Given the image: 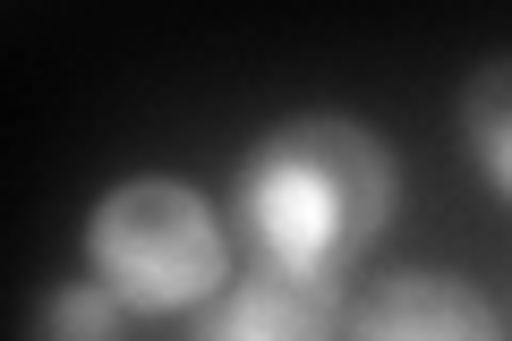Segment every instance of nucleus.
Masks as SVG:
<instances>
[{"instance_id": "nucleus-1", "label": "nucleus", "mask_w": 512, "mask_h": 341, "mask_svg": "<svg viewBox=\"0 0 512 341\" xmlns=\"http://www.w3.org/2000/svg\"><path fill=\"white\" fill-rule=\"evenodd\" d=\"M239 248L256 273L342 282L393 222V154L342 111H299L265 128L239 162Z\"/></svg>"}, {"instance_id": "nucleus-2", "label": "nucleus", "mask_w": 512, "mask_h": 341, "mask_svg": "<svg viewBox=\"0 0 512 341\" xmlns=\"http://www.w3.org/2000/svg\"><path fill=\"white\" fill-rule=\"evenodd\" d=\"M86 273L120 290L137 316H171V307H205L231 290V231L188 180L137 171V180L103 188L86 214Z\"/></svg>"}, {"instance_id": "nucleus-3", "label": "nucleus", "mask_w": 512, "mask_h": 341, "mask_svg": "<svg viewBox=\"0 0 512 341\" xmlns=\"http://www.w3.org/2000/svg\"><path fill=\"white\" fill-rule=\"evenodd\" d=\"M342 341H504V316L487 307V290H470L461 273H384L376 290L350 299Z\"/></svg>"}, {"instance_id": "nucleus-4", "label": "nucleus", "mask_w": 512, "mask_h": 341, "mask_svg": "<svg viewBox=\"0 0 512 341\" xmlns=\"http://www.w3.org/2000/svg\"><path fill=\"white\" fill-rule=\"evenodd\" d=\"M350 307L342 282H291V273H239L222 299H205L188 341H342Z\"/></svg>"}, {"instance_id": "nucleus-5", "label": "nucleus", "mask_w": 512, "mask_h": 341, "mask_svg": "<svg viewBox=\"0 0 512 341\" xmlns=\"http://www.w3.org/2000/svg\"><path fill=\"white\" fill-rule=\"evenodd\" d=\"M461 145H470L478 180L512 205V52L487 60V69L461 86Z\"/></svg>"}, {"instance_id": "nucleus-6", "label": "nucleus", "mask_w": 512, "mask_h": 341, "mask_svg": "<svg viewBox=\"0 0 512 341\" xmlns=\"http://www.w3.org/2000/svg\"><path fill=\"white\" fill-rule=\"evenodd\" d=\"M35 341H137V307L86 273V282H60L52 299H43Z\"/></svg>"}]
</instances>
